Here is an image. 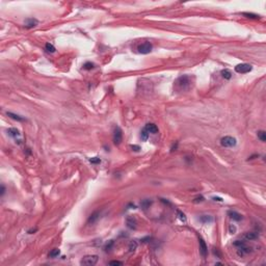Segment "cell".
<instances>
[{
  "label": "cell",
  "mask_w": 266,
  "mask_h": 266,
  "mask_svg": "<svg viewBox=\"0 0 266 266\" xmlns=\"http://www.w3.org/2000/svg\"><path fill=\"white\" fill-rule=\"evenodd\" d=\"M7 133H8V135H9V136L15 137V138H17V137H20V136H21V133H20V131H19L17 128H9V129L7 130Z\"/></svg>",
  "instance_id": "14"
},
{
  "label": "cell",
  "mask_w": 266,
  "mask_h": 266,
  "mask_svg": "<svg viewBox=\"0 0 266 266\" xmlns=\"http://www.w3.org/2000/svg\"><path fill=\"white\" fill-rule=\"evenodd\" d=\"M191 86V78L187 75H183L180 76L174 84L175 89H177L178 91H183V90H187L189 89Z\"/></svg>",
  "instance_id": "1"
},
{
  "label": "cell",
  "mask_w": 266,
  "mask_h": 266,
  "mask_svg": "<svg viewBox=\"0 0 266 266\" xmlns=\"http://www.w3.org/2000/svg\"><path fill=\"white\" fill-rule=\"evenodd\" d=\"M204 201V197L201 195V196H197L195 200H194V203H198V202H203Z\"/></svg>",
  "instance_id": "33"
},
{
  "label": "cell",
  "mask_w": 266,
  "mask_h": 266,
  "mask_svg": "<svg viewBox=\"0 0 266 266\" xmlns=\"http://www.w3.org/2000/svg\"><path fill=\"white\" fill-rule=\"evenodd\" d=\"M89 162L90 163H100L101 162V159L98 158V157H92V158H89Z\"/></svg>",
  "instance_id": "27"
},
{
  "label": "cell",
  "mask_w": 266,
  "mask_h": 266,
  "mask_svg": "<svg viewBox=\"0 0 266 266\" xmlns=\"http://www.w3.org/2000/svg\"><path fill=\"white\" fill-rule=\"evenodd\" d=\"M36 231H37V229L35 228V229H32V230H29L28 233H29V234H32V233H34V232H36Z\"/></svg>",
  "instance_id": "36"
},
{
  "label": "cell",
  "mask_w": 266,
  "mask_h": 266,
  "mask_svg": "<svg viewBox=\"0 0 266 266\" xmlns=\"http://www.w3.org/2000/svg\"><path fill=\"white\" fill-rule=\"evenodd\" d=\"M99 216H100V212H99V211H95V212H94L92 214H90V216L88 217V219H87V223H88V224H90V223L96 222V221L98 220Z\"/></svg>",
  "instance_id": "12"
},
{
  "label": "cell",
  "mask_w": 266,
  "mask_h": 266,
  "mask_svg": "<svg viewBox=\"0 0 266 266\" xmlns=\"http://www.w3.org/2000/svg\"><path fill=\"white\" fill-rule=\"evenodd\" d=\"M45 49H46V51L47 52H49V53H54L55 52V47L52 45V44H50V43H47L46 45H45Z\"/></svg>",
  "instance_id": "19"
},
{
  "label": "cell",
  "mask_w": 266,
  "mask_h": 266,
  "mask_svg": "<svg viewBox=\"0 0 266 266\" xmlns=\"http://www.w3.org/2000/svg\"><path fill=\"white\" fill-rule=\"evenodd\" d=\"M198 220H200L201 222H203V223H210V222L213 221V217L210 216V215H202V216L198 218Z\"/></svg>",
  "instance_id": "15"
},
{
  "label": "cell",
  "mask_w": 266,
  "mask_h": 266,
  "mask_svg": "<svg viewBox=\"0 0 266 266\" xmlns=\"http://www.w3.org/2000/svg\"><path fill=\"white\" fill-rule=\"evenodd\" d=\"M126 224H127V227H128L129 229L135 230V229H136V225H137V221H136L135 217H133V216H128V217L126 218Z\"/></svg>",
  "instance_id": "8"
},
{
  "label": "cell",
  "mask_w": 266,
  "mask_h": 266,
  "mask_svg": "<svg viewBox=\"0 0 266 266\" xmlns=\"http://www.w3.org/2000/svg\"><path fill=\"white\" fill-rule=\"evenodd\" d=\"M131 149H132L133 151H135V152H139L140 147H139V145H136V144H132V145H131Z\"/></svg>",
  "instance_id": "31"
},
{
  "label": "cell",
  "mask_w": 266,
  "mask_h": 266,
  "mask_svg": "<svg viewBox=\"0 0 266 266\" xmlns=\"http://www.w3.org/2000/svg\"><path fill=\"white\" fill-rule=\"evenodd\" d=\"M136 248H137V242L136 241H131L130 244H129V251L133 252V251H135Z\"/></svg>",
  "instance_id": "24"
},
{
  "label": "cell",
  "mask_w": 266,
  "mask_h": 266,
  "mask_svg": "<svg viewBox=\"0 0 266 266\" xmlns=\"http://www.w3.org/2000/svg\"><path fill=\"white\" fill-rule=\"evenodd\" d=\"M98 260H99V257L97 255H88L82 258V260L80 261V264L84 266H92L97 264Z\"/></svg>",
  "instance_id": "2"
},
{
  "label": "cell",
  "mask_w": 266,
  "mask_h": 266,
  "mask_svg": "<svg viewBox=\"0 0 266 266\" xmlns=\"http://www.w3.org/2000/svg\"><path fill=\"white\" fill-rule=\"evenodd\" d=\"M152 49H153V46L149 42H144V43L140 44L138 46V48H137L138 52L141 53V54H149V53L152 52Z\"/></svg>",
  "instance_id": "4"
},
{
  "label": "cell",
  "mask_w": 266,
  "mask_h": 266,
  "mask_svg": "<svg viewBox=\"0 0 266 266\" xmlns=\"http://www.w3.org/2000/svg\"><path fill=\"white\" fill-rule=\"evenodd\" d=\"M212 198H213L214 201H217V202H222V201H223L221 197H218V196H213Z\"/></svg>",
  "instance_id": "35"
},
{
  "label": "cell",
  "mask_w": 266,
  "mask_h": 266,
  "mask_svg": "<svg viewBox=\"0 0 266 266\" xmlns=\"http://www.w3.org/2000/svg\"><path fill=\"white\" fill-rule=\"evenodd\" d=\"M140 137H141V140H143V141L148 140V138H149V132L145 130V128H143V129L141 130V132H140Z\"/></svg>",
  "instance_id": "21"
},
{
  "label": "cell",
  "mask_w": 266,
  "mask_h": 266,
  "mask_svg": "<svg viewBox=\"0 0 266 266\" xmlns=\"http://www.w3.org/2000/svg\"><path fill=\"white\" fill-rule=\"evenodd\" d=\"M258 138L261 140V141H266V132L261 130V131H258Z\"/></svg>",
  "instance_id": "22"
},
{
  "label": "cell",
  "mask_w": 266,
  "mask_h": 266,
  "mask_svg": "<svg viewBox=\"0 0 266 266\" xmlns=\"http://www.w3.org/2000/svg\"><path fill=\"white\" fill-rule=\"evenodd\" d=\"M112 245H113V241H112V240H111V241H110V242H109V244H107V245H106V247H105V249H106V250H107V251H108V250H109V249H110V248H111V246H112Z\"/></svg>",
  "instance_id": "32"
},
{
  "label": "cell",
  "mask_w": 266,
  "mask_h": 266,
  "mask_svg": "<svg viewBox=\"0 0 266 266\" xmlns=\"http://www.w3.org/2000/svg\"><path fill=\"white\" fill-rule=\"evenodd\" d=\"M94 66H95V64L90 61H87L83 64V69H85V70H91V69H94Z\"/></svg>",
  "instance_id": "26"
},
{
  "label": "cell",
  "mask_w": 266,
  "mask_h": 266,
  "mask_svg": "<svg viewBox=\"0 0 266 266\" xmlns=\"http://www.w3.org/2000/svg\"><path fill=\"white\" fill-rule=\"evenodd\" d=\"M4 193H5V187H4V185H1V192H0V195L3 196Z\"/></svg>",
  "instance_id": "34"
},
{
  "label": "cell",
  "mask_w": 266,
  "mask_h": 266,
  "mask_svg": "<svg viewBox=\"0 0 266 266\" xmlns=\"http://www.w3.org/2000/svg\"><path fill=\"white\" fill-rule=\"evenodd\" d=\"M243 237H244L245 240L251 241V240L258 239V238H259V234H258V233H255V232H248V233H245Z\"/></svg>",
  "instance_id": "9"
},
{
  "label": "cell",
  "mask_w": 266,
  "mask_h": 266,
  "mask_svg": "<svg viewBox=\"0 0 266 266\" xmlns=\"http://www.w3.org/2000/svg\"><path fill=\"white\" fill-rule=\"evenodd\" d=\"M228 214H229V216H230L233 220L240 221V220L242 219V215H241V214H239V213H238V212H236V211H229V212H228Z\"/></svg>",
  "instance_id": "11"
},
{
  "label": "cell",
  "mask_w": 266,
  "mask_h": 266,
  "mask_svg": "<svg viewBox=\"0 0 266 266\" xmlns=\"http://www.w3.org/2000/svg\"><path fill=\"white\" fill-rule=\"evenodd\" d=\"M144 128H145V130H147L149 133H153V134H155V133H157V132H158V127H157L155 124H147Z\"/></svg>",
  "instance_id": "13"
},
{
  "label": "cell",
  "mask_w": 266,
  "mask_h": 266,
  "mask_svg": "<svg viewBox=\"0 0 266 266\" xmlns=\"http://www.w3.org/2000/svg\"><path fill=\"white\" fill-rule=\"evenodd\" d=\"M109 265H118V266H122V265H123V262H121V261H110V262H109Z\"/></svg>",
  "instance_id": "29"
},
{
  "label": "cell",
  "mask_w": 266,
  "mask_h": 266,
  "mask_svg": "<svg viewBox=\"0 0 266 266\" xmlns=\"http://www.w3.org/2000/svg\"><path fill=\"white\" fill-rule=\"evenodd\" d=\"M177 216H178V218H179L182 222H186V220H187L186 215H185L181 210H177Z\"/></svg>",
  "instance_id": "18"
},
{
  "label": "cell",
  "mask_w": 266,
  "mask_h": 266,
  "mask_svg": "<svg viewBox=\"0 0 266 266\" xmlns=\"http://www.w3.org/2000/svg\"><path fill=\"white\" fill-rule=\"evenodd\" d=\"M220 143L222 147H227V148H231V147H235L237 143L236 138L232 137V136H224L221 138Z\"/></svg>",
  "instance_id": "3"
},
{
  "label": "cell",
  "mask_w": 266,
  "mask_h": 266,
  "mask_svg": "<svg viewBox=\"0 0 266 266\" xmlns=\"http://www.w3.org/2000/svg\"><path fill=\"white\" fill-rule=\"evenodd\" d=\"M244 244H245L244 241H241V240H236V241H234V245L237 246V247H240V246H242V245H244Z\"/></svg>",
  "instance_id": "28"
},
{
  "label": "cell",
  "mask_w": 266,
  "mask_h": 266,
  "mask_svg": "<svg viewBox=\"0 0 266 266\" xmlns=\"http://www.w3.org/2000/svg\"><path fill=\"white\" fill-rule=\"evenodd\" d=\"M38 21L36 19H33V18H29L25 21V27L27 28H32V27H35L37 25Z\"/></svg>",
  "instance_id": "10"
},
{
  "label": "cell",
  "mask_w": 266,
  "mask_h": 266,
  "mask_svg": "<svg viewBox=\"0 0 266 266\" xmlns=\"http://www.w3.org/2000/svg\"><path fill=\"white\" fill-rule=\"evenodd\" d=\"M252 70V66L248 63H240L235 66V71L239 74H246Z\"/></svg>",
  "instance_id": "5"
},
{
  "label": "cell",
  "mask_w": 266,
  "mask_h": 266,
  "mask_svg": "<svg viewBox=\"0 0 266 266\" xmlns=\"http://www.w3.org/2000/svg\"><path fill=\"white\" fill-rule=\"evenodd\" d=\"M242 15L246 18H249V19H260V16L259 15H256V14H251V12H242Z\"/></svg>",
  "instance_id": "23"
},
{
  "label": "cell",
  "mask_w": 266,
  "mask_h": 266,
  "mask_svg": "<svg viewBox=\"0 0 266 266\" xmlns=\"http://www.w3.org/2000/svg\"><path fill=\"white\" fill-rule=\"evenodd\" d=\"M59 254H60V250H59L58 248H54V249H52V250L49 252V257H50V258H55V257H57Z\"/></svg>",
  "instance_id": "25"
},
{
  "label": "cell",
  "mask_w": 266,
  "mask_h": 266,
  "mask_svg": "<svg viewBox=\"0 0 266 266\" xmlns=\"http://www.w3.org/2000/svg\"><path fill=\"white\" fill-rule=\"evenodd\" d=\"M198 243H200V252L202 255V257H206L207 256V252H208V247L206 245V242L204 241V239L202 237L198 238Z\"/></svg>",
  "instance_id": "7"
},
{
  "label": "cell",
  "mask_w": 266,
  "mask_h": 266,
  "mask_svg": "<svg viewBox=\"0 0 266 266\" xmlns=\"http://www.w3.org/2000/svg\"><path fill=\"white\" fill-rule=\"evenodd\" d=\"M6 114H7V116H9L10 118H12L15 121H18V122H23L24 121V117H22L19 114H16V113H12V112H6Z\"/></svg>",
  "instance_id": "16"
},
{
  "label": "cell",
  "mask_w": 266,
  "mask_h": 266,
  "mask_svg": "<svg viewBox=\"0 0 266 266\" xmlns=\"http://www.w3.org/2000/svg\"><path fill=\"white\" fill-rule=\"evenodd\" d=\"M229 231H230L231 234H235V233H236V227L233 225V224H231V225L229 227Z\"/></svg>",
  "instance_id": "30"
},
{
  "label": "cell",
  "mask_w": 266,
  "mask_h": 266,
  "mask_svg": "<svg viewBox=\"0 0 266 266\" xmlns=\"http://www.w3.org/2000/svg\"><path fill=\"white\" fill-rule=\"evenodd\" d=\"M151 204H152V201H150V200H143V201H141V203H140V207H141L142 209H148V208L151 206Z\"/></svg>",
  "instance_id": "20"
},
{
  "label": "cell",
  "mask_w": 266,
  "mask_h": 266,
  "mask_svg": "<svg viewBox=\"0 0 266 266\" xmlns=\"http://www.w3.org/2000/svg\"><path fill=\"white\" fill-rule=\"evenodd\" d=\"M220 74H221V76L224 78V79H231V77H232V73L230 72V70H228V69H223V70H221V72H220Z\"/></svg>",
  "instance_id": "17"
},
{
  "label": "cell",
  "mask_w": 266,
  "mask_h": 266,
  "mask_svg": "<svg viewBox=\"0 0 266 266\" xmlns=\"http://www.w3.org/2000/svg\"><path fill=\"white\" fill-rule=\"evenodd\" d=\"M122 139H123V132H122V129L119 127H115L114 128V131H113V142L114 144L118 145L121 142H122Z\"/></svg>",
  "instance_id": "6"
}]
</instances>
